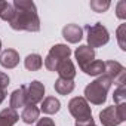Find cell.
Wrapping results in <instances>:
<instances>
[{
    "instance_id": "obj_1",
    "label": "cell",
    "mask_w": 126,
    "mask_h": 126,
    "mask_svg": "<svg viewBox=\"0 0 126 126\" xmlns=\"http://www.w3.org/2000/svg\"><path fill=\"white\" fill-rule=\"evenodd\" d=\"M12 6H14V18L9 21L12 30L28 31V33L40 31V18L34 2H31V0H15Z\"/></svg>"
},
{
    "instance_id": "obj_2",
    "label": "cell",
    "mask_w": 126,
    "mask_h": 126,
    "mask_svg": "<svg viewBox=\"0 0 126 126\" xmlns=\"http://www.w3.org/2000/svg\"><path fill=\"white\" fill-rule=\"evenodd\" d=\"M111 85H113L111 80L105 74H102L85 88V96L83 98L94 105H102L107 101V94H108Z\"/></svg>"
},
{
    "instance_id": "obj_3",
    "label": "cell",
    "mask_w": 126,
    "mask_h": 126,
    "mask_svg": "<svg viewBox=\"0 0 126 126\" xmlns=\"http://www.w3.org/2000/svg\"><path fill=\"white\" fill-rule=\"evenodd\" d=\"M86 31V40H88V46L95 49V47H102L110 42V33L108 30L101 24V22H95V24H86L85 28Z\"/></svg>"
},
{
    "instance_id": "obj_4",
    "label": "cell",
    "mask_w": 126,
    "mask_h": 126,
    "mask_svg": "<svg viewBox=\"0 0 126 126\" xmlns=\"http://www.w3.org/2000/svg\"><path fill=\"white\" fill-rule=\"evenodd\" d=\"M126 120V104L110 105L99 111V122L102 126H119Z\"/></svg>"
},
{
    "instance_id": "obj_5",
    "label": "cell",
    "mask_w": 126,
    "mask_h": 126,
    "mask_svg": "<svg viewBox=\"0 0 126 126\" xmlns=\"http://www.w3.org/2000/svg\"><path fill=\"white\" fill-rule=\"evenodd\" d=\"M68 111L76 119V122H83L92 119V110L89 107V102L83 96H74L68 102Z\"/></svg>"
},
{
    "instance_id": "obj_6",
    "label": "cell",
    "mask_w": 126,
    "mask_h": 126,
    "mask_svg": "<svg viewBox=\"0 0 126 126\" xmlns=\"http://www.w3.org/2000/svg\"><path fill=\"white\" fill-rule=\"evenodd\" d=\"M104 74L116 86L126 83V68L119 61H104Z\"/></svg>"
},
{
    "instance_id": "obj_7",
    "label": "cell",
    "mask_w": 126,
    "mask_h": 126,
    "mask_svg": "<svg viewBox=\"0 0 126 126\" xmlns=\"http://www.w3.org/2000/svg\"><path fill=\"white\" fill-rule=\"evenodd\" d=\"M45 98V85L39 80H33L27 85V105H37Z\"/></svg>"
},
{
    "instance_id": "obj_8",
    "label": "cell",
    "mask_w": 126,
    "mask_h": 126,
    "mask_svg": "<svg viewBox=\"0 0 126 126\" xmlns=\"http://www.w3.org/2000/svg\"><path fill=\"white\" fill-rule=\"evenodd\" d=\"M74 56H76V61H77V64H79V68L83 71L92 61H95V49L89 47L88 45H80L76 52H74Z\"/></svg>"
},
{
    "instance_id": "obj_9",
    "label": "cell",
    "mask_w": 126,
    "mask_h": 126,
    "mask_svg": "<svg viewBox=\"0 0 126 126\" xmlns=\"http://www.w3.org/2000/svg\"><path fill=\"white\" fill-rule=\"evenodd\" d=\"M18 64H19V53H18V50L11 49V47L2 50V53H0V65H2L3 68L12 70Z\"/></svg>"
},
{
    "instance_id": "obj_10",
    "label": "cell",
    "mask_w": 126,
    "mask_h": 126,
    "mask_svg": "<svg viewBox=\"0 0 126 126\" xmlns=\"http://www.w3.org/2000/svg\"><path fill=\"white\" fill-rule=\"evenodd\" d=\"M62 37H64L68 43H79L83 37V28L77 24H67L62 28Z\"/></svg>"
},
{
    "instance_id": "obj_11",
    "label": "cell",
    "mask_w": 126,
    "mask_h": 126,
    "mask_svg": "<svg viewBox=\"0 0 126 126\" xmlns=\"http://www.w3.org/2000/svg\"><path fill=\"white\" fill-rule=\"evenodd\" d=\"M9 105H11V108H14V110L27 105V85L19 86L18 89H15V91L11 94Z\"/></svg>"
},
{
    "instance_id": "obj_12",
    "label": "cell",
    "mask_w": 126,
    "mask_h": 126,
    "mask_svg": "<svg viewBox=\"0 0 126 126\" xmlns=\"http://www.w3.org/2000/svg\"><path fill=\"white\" fill-rule=\"evenodd\" d=\"M56 73L59 74V79H65V80H74V77L77 74L76 67H74L73 61L70 58L59 62V65L56 68Z\"/></svg>"
},
{
    "instance_id": "obj_13",
    "label": "cell",
    "mask_w": 126,
    "mask_h": 126,
    "mask_svg": "<svg viewBox=\"0 0 126 126\" xmlns=\"http://www.w3.org/2000/svg\"><path fill=\"white\" fill-rule=\"evenodd\" d=\"M70 55H71V49L67 45H64V43H56V45H53L49 49V52H47V56H50L52 59H55L58 62L64 61V59H68Z\"/></svg>"
},
{
    "instance_id": "obj_14",
    "label": "cell",
    "mask_w": 126,
    "mask_h": 126,
    "mask_svg": "<svg viewBox=\"0 0 126 126\" xmlns=\"http://www.w3.org/2000/svg\"><path fill=\"white\" fill-rule=\"evenodd\" d=\"M40 119V108L36 105H25L21 113V120L25 125H34Z\"/></svg>"
},
{
    "instance_id": "obj_15",
    "label": "cell",
    "mask_w": 126,
    "mask_h": 126,
    "mask_svg": "<svg viewBox=\"0 0 126 126\" xmlns=\"http://www.w3.org/2000/svg\"><path fill=\"white\" fill-rule=\"evenodd\" d=\"M19 120V114L16 113V110L8 107L0 111V126H14L16 122Z\"/></svg>"
},
{
    "instance_id": "obj_16",
    "label": "cell",
    "mask_w": 126,
    "mask_h": 126,
    "mask_svg": "<svg viewBox=\"0 0 126 126\" xmlns=\"http://www.w3.org/2000/svg\"><path fill=\"white\" fill-rule=\"evenodd\" d=\"M59 108H61V102L55 96H46L40 104V111H43L45 114H55L59 111Z\"/></svg>"
},
{
    "instance_id": "obj_17",
    "label": "cell",
    "mask_w": 126,
    "mask_h": 126,
    "mask_svg": "<svg viewBox=\"0 0 126 126\" xmlns=\"http://www.w3.org/2000/svg\"><path fill=\"white\" fill-rule=\"evenodd\" d=\"M24 67L28 71H37L43 67V58L39 53H30L24 59Z\"/></svg>"
},
{
    "instance_id": "obj_18",
    "label": "cell",
    "mask_w": 126,
    "mask_h": 126,
    "mask_svg": "<svg viewBox=\"0 0 126 126\" xmlns=\"http://www.w3.org/2000/svg\"><path fill=\"white\" fill-rule=\"evenodd\" d=\"M53 88H55V92H56V94H59V95H70V94L74 91L76 85H74V80L58 79V80L55 82Z\"/></svg>"
},
{
    "instance_id": "obj_19",
    "label": "cell",
    "mask_w": 126,
    "mask_h": 126,
    "mask_svg": "<svg viewBox=\"0 0 126 126\" xmlns=\"http://www.w3.org/2000/svg\"><path fill=\"white\" fill-rule=\"evenodd\" d=\"M85 74L88 76H92V77H99L104 74V61H99V59H95L92 61L91 64L83 70Z\"/></svg>"
},
{
    "instance_id": "obj_20",
    "label": "cell",
    "mask_w": 126,
    "mask_h": 126,
    "mask_svg": "<svg viewBox=\"0 0 126 126\" xmlns=\"http://www.w3.org/2000/svg\"><path fill=\"white\" fill-rule=\"evenodd\" d=\"M110 6H111V3L108 0H91L89 2V8L96 14H102V12L108 11Z\"/></svg>"
},
{
    "instance_id": "obj_21",
    "label": "cell",
    "mask_w": 126,
    "mask_h": 126,
    "mask_svg": "<svg viewBox=\"0 0 126 126\" xmlns=\"http://www.w3.org/2000/svg\"><path fill=\"white\" fill-rule=\"evenodd\" d=\"M113 99H114V105L126 104V83L116 88L114 95H113Z\"/></svg>"
},
{
    "instance_id": "obj_22",
    "label": "cell",
    "mask_w": 126,
    "mask_h": 126,
    "mask_svg": "<svg viewBox=\"0 0 126 126\" xmlns=\"http://www.w3.org/2000/svg\"><path fill=\"white\" fill-rule=\"evenodd\" d=\"M116 39L119 43V47L122 50H126V24H120L116 31Z\"/></svg>"
},
{
    "instance_id": "obj_23",
    "label": "cell",
    "mask_w": 126,
    "mask_h": 126,
    "mask_svg": "<svg viewBox=\"0 0 126 126\" xmlns=\"http://www.w3.org/2000/svg\"><path fill=\"white\" fill-rule=\"evenodd\" d=\"M116 16L119 19H126V0H120L116 5Z\"/></svg>"
},
{
    "instance_id": "obj_24",
    "label": "cell",
    "mask_w": 126,
    "mask_h": 126,
    "mask_svg": "<svg viewBox=\"0 0 126 126\" xmlns=\"http://www.w3.org/2000/svg\"><path fill=\"white\" fill-rule=\"evenodd\" d=\"M9 83H11V79H9V76L6 74V73H3V71H0V89H8V86H9Z\"/></svg>"
},
{
    "instance_id": "obj_25",
    "label": "cell",
    "mask_w": 126,
    "mask_h": 126,
    "mask_svg": "<svg viewBox=\"0 0 126 126\" xmlns=\"http://www.w3.org/2000/svg\"><path fill=\"white\" fill-rule=\"evenodd\" d=\"M33 126H56V125L50 117H43V119H39Z\"/></svg>"
},
{
    "instance_id": "obj_26",
    "label": "cell",
    "mask_w": 126,
    "mask_h": 126,
    "mask_svg": "<svg viewBox=\"0 0 126 126\" xmlns=\"http://www.w3.org/2000/svg\"><path fill=\"white\" fill-rule=\"evenodd\" d=\"M76 126H96L94 122V117L89 120H83V122H76Z\"/></svg>"
},
{
    "instance_id": "obj_27",
    "label": "cell",
    "mask_w": 126,
    "mask_h": 126,
    "mask_svg": "<svg viewBox=\"0 0 126 126\" xmlns=\"http://www.w3.org/2000/svg\"><path fill=\"white\" fill-rule=\"evenodd\" d=\"M6 99V91L5 89H0V104Z\"/></svg>"
},
{
    "instance_id": "obj_28",
    "label": "cell",
    "mask_w": 126,
    "mask_h": 126,
    "mask_svg": "<svg viewBox=\"0 0 126 126\" xmlns=\"http://www.w3.org/2000/svg\"><path fill=\"white\" fill-rule=\"evenodd\" d=\"M0 52H2V40H0Z\"/></svg>"
}]
</instances>
